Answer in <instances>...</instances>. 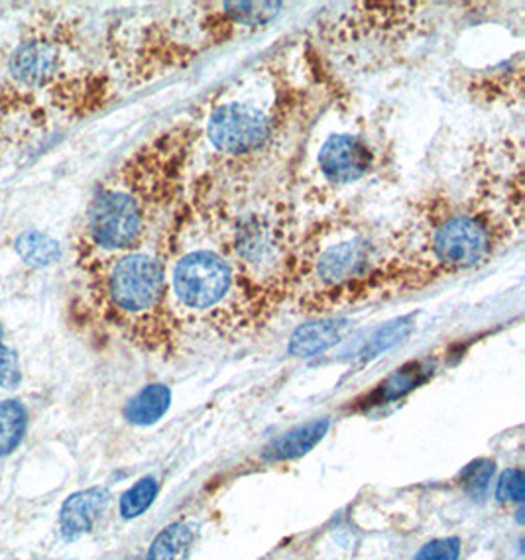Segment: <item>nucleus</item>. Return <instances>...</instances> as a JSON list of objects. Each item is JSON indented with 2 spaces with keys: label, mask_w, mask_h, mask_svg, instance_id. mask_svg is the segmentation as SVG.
<instances>
[{
  "label": "nucleus",
  "mask_w": 525,
  "mask_h": 560,
  "mask_svg": "<svg viewBox=\"0 0 525 560\" xmlns=\"http://www.w3.org/2000/svg\"><path fill=\"white\" fill-rule=\"evenodd\" d=\"M498 502H517L525 500V476L520 468H508L500 476L497 486Z\"/></svg>",
  "instance_id": "5701e85b"
},
{
  "label": "nucleus",
  "mask_w": 525,
  "mask_h": 560,
  "mask_svg": "<svg viewBox=\"0 0 525 560\" xmlns=\"http://www.w3.org/2000/svg\"><path fill=\"white\" fill-rule=\"evenodd\" d=\"M164 238L81 270L89 313L154 357H172L184 340L167 295Z\"/></svg>",
  "instance_id": "6e6552de"
},
{
  "label": "nucleus",
  "mask_w": 525,
  "mask_h": 560,
  "mask_svg": "<svg viewBox=\"0 0 525 560\" xmlns=\"http://www.w3.org/2000/svg\"><path fill=\"white\" fill-rule=\"evenodd\" d=\"M164 264L170 305L182 337L189 330L244 337L272 320L234 260L223 207L195 177L167 226Z\"/></svg>",
  "instance_id": "f03ea898"
},
{
  "label": "nucleus",
  "mask_w": 525,
  "mask_h": 560,
  "mask_svg": "<svg viewBox=\"0 0 525 560\" xmlns=\"http://www.w3.org/2000/svg\"><path fill=\"white\" fill-rule=\"evenodd\" d=\"M16 91H0V125L9 118L10 113H22V110H32V105L26 103L24 91L14 88Z\"/></svg>",
  "instance_id": "a878e982"
},
{
  "label": "nucleus",
  "mask_w": 525,
  "mask_h": 560,
  "mask_svg": "<svg viewBox=\"0 0 525 560\" xmlns=\"http://www.w3.org/2000/svg\"><path fill=\"white\" fill-rule=\"evenodd\" d=\"M16 252L32 268H46L59 258L58 242L38 231L22 232L16 241Z\"/></svg>",
  "instance_id": "6ab92c4d"
},
{
  "label": "nucleus",
  "mask_w": 525,
  "mask_h": 560,
  "mask_svg": "<svg viewBox=\"0 0 525 560\" xmlns=\"http://www.w3.org/2000/svg\"><path fill=\"white\" fill-rule=\"evenodd\" d=\"M497 472V463L488 458H478L468 463L460 474H458V483L463 492L468 493L470 498H482L487 493L488 486L492 482Z\"/></svg>",
  "instance_id": "412c9836"
},
{
  "label": "nucleus",
  "mask_w": 525,
  "mask_h": 560,
  "mask_svg": "<svg viewBox=\"0 0 525 560\" xmlns=\"http://www.w3.org/2000/svg\"><path fill=\"white\" fill-rule=\"evenodd\" d=\"M350 320L335 317V319L312 320L307 325L298 327L290 338L288 354L293 358H312L322 354L325 350L341 342L349 330Z\"/></svg>",
  "instance_id": "4468645a"
},
{
  "label": "nucleus",
  "mask_w": 525,
  "mask_h": 560,
  "mask_svg": "<svg viewBox=\"0 0 525 560\" xmlns=\"http://www.w3.org/2000/svg\"><path fill=\"white\" fill-rule=\"evenodd\" d=\"M394 152L382 120L352 107L347 93L327 108L305 138L292 177V197L307 219L354 211L370 185L384 184Z\"/></svg>",
  "instance_id": "0eeeda50"
},
{
  "label": "nucleus",
  "mask_w": 525,
  "mask_h": 560,
  "mask_svg": "<svg viewBox=\"0 0 525 560\" xmlns=\"http://www.w3.org/2000/svg\"><path fill=\"white\" fill-rule=\"evenodd\" d=\"M282 2L162 4L108 32L107 58L128 85L184 71L205 54L270 28Z\"/></svg>",
  "instance_id": "39448f33"
},
{
  "label": "nucleus",
  "mask_w": 525,
  "mask_h": 560,
  "mask_svg": "<svg viewBox=\"0 0 525 560\" xmlns=\"http://www.w3.org/2000/svg\"><path fill=\"white\" fill-rule=\"evenodd\" d=\"M468 97L490 107H520L524 101V54L498 68L477 71L467 81Z\"/></svg>",
  "instance_id": "9b49d317"
},
{
  "label": "nucleus",
  "mask_w": 525,
  "mask_h": 560,
  "mask_svg": "<svg viewBox=\"0 0 525 560\" xmlns=\"http://www.w3.org/2000/svg\"><path fill=\"white\" fill-rule=\"evenodd\" d=\"M197 539V525L191 522H175L167 525L164 532L156 535V539L148 549L144 560H184Z\"/></svg>",
  "instance_id": "f3484780"
},
{
  "label": "nucleus",
  "mask_w": 525,
  "mask_h": 560,
  "mask_svg": "<svg viewBox=\"0 0 525 560\" xmlns=\"http://www.w3.org/2000/svg\"><path fill=\"white\" fill-rule=\"evenodd\" d=\"M329 419H315L305 425L295 427L292 431L273 439L272 443L264 448V460L288 463L302 458L322 443L323 436L329 431Z\"/></svg>",
  "instance_id": "2eb2a0df"
},
{
  "label": "nucleus",
  "mask_w": 525,
  "mask_h": 560,
  "mask_svg": "<svg viewBox=\"0 0 525 560\" xmlns=\"http://www.w3.org/2000/svg\"><path fill=\"white\" fill-rule=\"evenodd\" d=\"M524 221L470 191H429L392 231L384 300L478 270L522 234Z\"/></svg>",
  "instance_id": "20e7f679"
},
{
  "label": "nucleus",
  "mask_w": 525,
  "mask_h": 560,
  "mask_svg": "<svg viewBox=\"0 0 525 560\" xmlns=\"http://www.w3.org/2000/svg\"><path fill=\"white\" fill-rule=\"evenodd\" d=\"M345 95L310 34L266 51L205 98L191 177L224 201L292 194L295 164L319 116Z\"/></svg>",
  "instance_id": "f257e3e1"
},
{
  "label": "nucleus",
  "mask_w": 525,
  "mask_h": 560,
  "mask_svg": "<svg viewBox=\"0 0 525 560\" xmlns=\"http://www.w3.org/2000/svg\"><path fill=\"white\" fill-rule=\"evenodd\" d=\"M392 231L357 211L307 219L298 244L290 303L307 317L384 300Z\"/></svg>",
  "instance_id": "423d86ee"
},
{
  "label": "nucleus",
  "mask_w": 525,
  "mask_h": 560,
  "mask_svg": "<svg viewBox=\"0 0 525 560\" xmlns=\"http://www.w3.org/2000/svg\"><path fill=\"white\" fill-rule=\"evenodd\" d=\"M158 492H160V483H158L156 478L147 476V478L138 480L120 498V513H122V517L125 520H137V517H140L154 503Z\"/></svg>",
  "instance_id": "aec40b11"
},
{
  "label": "nucleus",
  "mask_w": 525,
  "mask_h": 560,
  "mask_svg": "<svg viewBox=\"0 0 525 560\" xmlns=\"http://www.w3.org/2000/svg\"><path fill=\"white\" fill-rule=\"evenodd\" d=\"M460 557V541L457 537L435 539L423 545L413 560H458Z\"/></svg>",
  "instance_id": "b1692460"
},
{
  "label": "nucleus",
  "mask_w": 525,
  "mask_h": 560,
  "mask_svg": "<svg viewBox=\"0 0 525 560\" xmlns=\"http://www.w3.org/2000/svg\"><path fill=\"white\" fill-rule=\"evenodd\" d=\"M108 502H110V493L107 488H89L83 492L69 495L59 513L61 535L68 541H73L91 532L95 523L101 520L103 512L107 510Z\"/></svg>",
  "instance_id": "f8f14e48"
},
{
  "label": "nucleus",
  "mask_w": 525,
  "mask_h": 560,
  "mask_svg": "<svg viewBox=\"0 0 525 560\" xmlns=\"http://www.w3.org/2000/svg\"><path fill=\"white\" fill-rule=\"evenodd\" d=\"M409 330H411V325H409L408 319L392 323L389 327L380 330L378 335L370 340L366 348H364V352H362V357L369 358V360L378 357L382 352H386L388 348L396 347L398 342H401V338L408 337Z\"/></svg>",
  "instance_id": "4be33fe9"
},
{
  "label": "nucleus",
  "mask_w": 525,
  "mask_h": 560,
  "mask_svg": "<svg viewBox=\"0 0 525 560\" xmlns=\"http://www.w3.org/2000/svg\"><path fill=\"white\" fill-rule=\"evenodd\" d=\"M435 364L431 360H418V362H408L404 366L394 370L382 384L374 387L369 396L359 399L357 406L362 411L372 409V407L386 406L392 401H398L401 397L408 396L413 389L423 386L429 377L433 376Z\"/></svg>",
  "instance_id": "ddd939ff"
},
{
  "label": "nucleus",
  "mask_w": 525,
  "mask_h": 560,
  "mask_svg": "<svg viewBox=\"0 0 525 560\" xmlns=\"http://www.w3.org/2000/svg\"><path fill=\"white\" fill-rule=\"evenodd\" d=\"M429 9L431 4L416 2H360L319 20L310 38L331 68L342 59L350 63L366 48L369 54L384 49V58H388L394 39L406 46L409 38L423 36Z\"/></svg>",
  "instance_id": "9d476101"
},
{
  "label": "nucleus",
  "mask_w": 525,
  "mask_h": 560,
  "mask_svg": "<svg viewBox=\"0 0 525 560\" xmlns=\"http://www.w3.org/2000/svg\"><path fill=\"white\" fill-rule=\"evenodd\" d=\"M20 382V366L19 357L14 350L4 347L0 342V386L12 389L19 386Z\"/></svg>",
  "instance_id": "393cba45"
},
{
  "label": "nucleus",
  "mask_w": 525,
  "mask_h": 560,
  "mask_svg": "<svg viewBox=\"0 0 525 560\" xmlns=\"http://www.w3.org/2000/svg\"><path fill=\"white\" fill-rule=\"evenodd\" d=\"M172 392L164 384H150L140 389L125 407V419L137 427H150L166 416Z\"/></svg>",
  "instance_id": "dca6fc26"
},
{
  "label": "nucleus",
  "mask_w": 525,
  "mask_h": 560,
  "mask_svg": "<svg viewBox=\"0 0 525 560\" xmlns=\"http://www.w3.org/2000/svg\"><path fill=\"white\" fill-rule=\"evenodd\" d=\"M217 199L223 207L234 260L256 300L273 319L290 303L298 244L307 217H303L292 194Z\"/></svg>",
  "instance_id": "1a4fd4ad"
},
{
  "label": "nucleus",
  "mask_w": 525,
  "mask_h": 560,
  "mask_svg": "<svg viewBox=\"0 0 525 560\" xmlns=\"http://www.w3.org/2000/svg\"><path fill=\"white\" fill-rule=\"evenodd\" d=\"M194 126L182 118L120 162L98 184L75 238L79 271L164 236L191 179Z\"/></svg>",
  "instance_id": "7ed1b4c3"
},
{
  "label": "nucleus",
  "mask_w": 525,
  "mask_h": 560,
  "mask_svg": "<svg viewBox=\"0 0 525 560\" xmlns=\"http://www.w3.org/2000/svg\"><path fill=\"white\" fill-rule=\"evenodd\" d=\"M28 427V411L16 399L0 401V456L19 448Z\"/></svg>",
  "instance_id": "a211bd4d"
}]
</instances>
